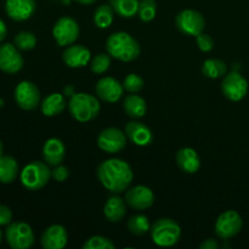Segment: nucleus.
Segmentation results:
<instances>
[{
  "label": "nucleus",
  "instance_id": "nucleus-1",
  "mask_svg": "<svg viewBox=\"0 0 249 249\" xmlns=\"http://www.w3.org/2000/svg\"><path fill=\"white\" fill-rule=\"evenodd\" d=\"M96 177L102 186L111 194H122L126 191L134 179L129 163L119 158L102 160L96 169Z\"/></svg>",
  "mask_w": 249,
  "mask_h": 249
},
{
  "label": "nucleus",
  "instance_id": "nucleus-2",
  "mask_svg": "<svg viewBox=\"0 0 249 249\" xmlns=\"http://www.w3.org/2000/svg\"><path fill=\"white\" fill-rule=\"evenodd\" d=\"M106 51L122 62H131L140 56L141 48L139 41L126 32H114L107 38Z\"/></svg>",
  "mask_w": 249,
  "mask_h": 249
},
{
  "label": "nucleus",
  "instance_id": "nucleus-3",
  "mask_svg": "<svg viewBox=\"0 0 249 249\" xmlns=\"http://www.w3.org/2000/svg\"><path fill=\"white\" fill-rule=\"evenodd\" d=\"M100 102L94 95L88 92H74L68 101L71 116L79 123H88L100 113Z\"/></svg>",
  "mask_w": 249,
  "mask_h": 249
},
{
  "label": "nucleus",
  "instance_id": "nucleus-4",
  "mask_svg": "<svg viewBox=\"0 0 249 249\" xmlns=\"http://www.w3.org/2000/svg\"><path fill=\"white\" fill-rule=\"evenodd\" d=\"M151 238L160 247H173L181 238V228L170 218L158 219L151 226Z\"/></svg>",
  "mask_w": 249,
  "mask_h": 249
},
{
  "label": "nucleus",
  "instance_id": "nucleus-5",
  "mask_svg": "<svg viewBox=\"0 0 249 249\" xmlns=\"http://www.w3.org/2000/svg\"><path fill=\"white\" fill-rule=\"evenodd\" d=\"M51 178V170L48 163L33 160L22 169L19 174L22 185L29 191H38L43 189Z\"/></svg>",
  "mask_w": 249,
  "mask_h": 249
},
{
  "label": "nucleus",
  "instance_id": "nucleus-6",
  "mask_svg": "<svg viewBox=\"0 0 249 249\" xmlns=\"http://www.w3.org/2000/svg\"><path fill=\"white\" fill-rule=\"evenodd\" d=\"M5 240L12 249H28L36 242L31 226L23 221H14L5 230Z\"/></svg>",
  "mask_w": 249,
  "mask_h": 249
},
{
  "label": "nucleus",
  "instance_id": "nucleus-7",
  "mask_svg": "<svg viewBox=\"0 0 249 249\" xmlns=\"http://www.w3.org/2000/svg\"><path fill=\"white\" fill-rule=\"evenodd\" d=\"M80 28L78 22L71 16H63L55 22L53 36L58 46L72 45L79 38Z\"/></svg>",
  "mask_w": 249,
  "mask_h": 249
},
{
  "label": "nucleus",
  "instance_id": "nucleus-8",
  "mask_svg": "<svg viewBox=\"0 0 249 249\" xmlns=\"http://www.w3.org/2000/svg\"><path fill=\"white\" fill-rule=\"evenodd\" d=\"M175 24H177L178 29L185 36H197L198 34L203 33V29L206 27V19H204L203 15L197 10L185 9L177 15Z\"/></svg>",
  "mask_w": 249,
  "mask_h": 249
},
{
  "label": "nucleus",
  "instance_id": "nucleus-9",
  "mask_svg": "<svg viewBox=\"0 0 249 249\" xmlns=\"http://www.w3.org/2000/svg\"><path fill=\"white\" fill-rule=\"evenodd\" d=\"M221 91L224 96L233 102H238L248 94V82L238 72H230L224 75L221 82Z\"/></svg>",
  "mask_w": 249,
  "mask_h": 249
},
{
  "label": "nucleus",
  "instance_id": "nucleus-10",
  "mask_svg": "<svg viewBox=\"0 0 249 249\" xmlns=\"http://www.w3.org/2000/svg\"><path fill=\"white\" fill-rule=\"evenodd\" d=\"M15 101L19 108L33 111L40 105V91L34 83L22 80L15 88Z\"/></svg>",
  "mask_w": 249,
  "mask_h": 249
},
{
  "label": "nucleus",
  "instance_id": "nucleus-11",
  "mask_svg": "<svg viewBox=\"0 0 249 249\" xmlns=\"http://www.w3.org/2000/svg\"><path fill=\"white\" fill-rule=\"evenodd\" d=\"M126 141L128 138L125 133L114 126L104 129L97 136V146L100 150L111 155L123 151L126 146Z\"/></svg>",
  "mask_w": 249,
  "mask_h": 249
},
{
  "label": "nucleus",
  "instance_id": "nucleus-12",
  "mask_svg": "<svg viewBox=\"0 0 249 249\" xmlns=\"http://www.w3.org/2000/svg\"><path fill=\"white\" fill-rule=\"evenodd\" d=\"M242 216L236 211H228L220 214L215 223V233L223 240L235 237L242 230Z\"/></svg>",
  "mask_w": 249,
  "mask_h": 249
},
{
  "label": "nucleus",
  "instance_id": "nucleus-13",
  "mask_svg": "<svg viewBox=\"0 0 249 249\" xmlns=\"http://www.w3.org/2000/svg\"><path fill=\"white\" fill-rule=\"evenodd\" d=\"M24 61L15 44L0 45V71L7 74H16L23 68Z\"/></svg>",
  "mask_w": 249,
  "mask_h": 249
},
{
  "label": "nucleus",
  "instance_id": "nucleus-14",
  "mask_svg": "<svg viewBox=\"0 0 249 249\" xmlns=\"http://www.w3.org/2000/svg\"><path fill=\"white\" fill-rule=\"evenodd\" d=\"M125 202L135 211H145L151 208L155 203V194L145 185H136L126 190Z\"/></svg>",
  "mask_w": 249,
  "mask_h": 249
},
{
  "label": "nucleus",
  "instance_id": "nucleus-15",
  "mask_svg": "<svg viewBox=\"0 0 249 249\" xmlns=\"http://www.w3.org/2000/svg\"><path fill=\"white\" fill-rule=\"evenodd\" d=\"M95 92L102 101L107 102V104H114V102H118L123 96V83L113 77H104L96 83Z\"/></svg>",
  "mask_w": 249,
  "mask_h": 249
},
{
  "label": "nucleus",
  "instance_id": "nucleus-16",
  "mask_svg": "<svg viewBox=\"0 0 249 249\" xmlns=\"http://www.w3.org/2000/svg\"><path fill=\"white\" fill-rule=\"evenodd\" d=\"M36 9V0H6L5 11L7 16L17 22L27 21L34 15Z\"/></svg>",
  "mask_w": 249,
  "mask_h": 249
},
{
  "label": "nucleus",
  "instance_id": "nucleus-17",
  "mask_svg": "<svg viewBox=\"0 0 249 249\" xmlns=\"http://www.w3.org/2000/svg\"><path fill=\"white\" fill-rule=\"evenodd\" d=\"M62 60L67 67L82 68L90 62L91 53L87 46L82 44H72V45L66 46L62 53Z\"/></svg>",
  "mask_w": 249,
  "mask_h": 249
},
{
  "label": "nucleus",
  "instance_id": "nucleus-18",
  "mask_svg": "<svg viewBox=\"0 0 249 249\" xmlns=\"http://www.w3.org/2000/svg\"><path fill=\"white\" fill-rule=\"evenodd\" d=\"M128 140H130L136 146H148L153 141L152 130L145 123L139 121L129 122L124 129Z\"/></svg>",
  "mask_w": 249,
  "mask_h": 249
},
{
  "label": "nucleus",
  "instance_id": "nucleus-19",
  "mask_svg": "<svg viewBox=\"0 0 249 249\" xmlns=\"http://www.w3.org/2000/svg\"><path fill=\"white\" fill-rule=\"evenodd\" d=\"M68 233L62 225H51L41 235V247L44 249H62L67 246Z\"/></svg>",
  "mask_w": 249,
  "mask_h": 249
},
{
  "label": "nucleus",
  "instance_id": "nucleus-20",
  "mask_svg": "<svg viewBox=\"0 0 249 249\" xmlns=\"http://www.w3.org/2000/svg\"><path fill=\"white\" fill-rule=\"evenodd\" d=\"M66 146L61 139L50 138L45 141L43 146V158L49 165L61 164L65 160Z\"/></svg>",
  "mask_w": 249,
  "mask_h": 249
},
{
  "label": "nucleus",
  "instance_id": "nucleus-21",
  "mask_svg": "<svg viewBox=\"0 0 249 249\" xmlns=\"http://www.w3.org/2000/svg\"><path fill=\"white\" fill-rule=\"evenodd\" d=\"M177 163L180 169L186 174H195L201 168V160L196 150L191 147H182L177 153Z\"/></svg>",
  "mask_w": 249,
  "mask_h": 249
},
{
  "label": "nucleus",
  "instance_id": "nucleus-22",
  "mask_svg": "<svg viewBox=\"0 0 249 249\" xmlns=\"http://www.w3.org/2000/svg\"><path fill=\"white\" fill-rule=\"evenodd\" d=\"M125 199L118 196V194H114L113 196L108 197L104 206V215L109 223H119L123 220L126 214Z\"/></svg>",
  "mask_w": 249,
  "mask_h": 249
},
{
  "label": "nucleus",
  "instance_id": "nucleus-23",
  "mask_svg": "<svg viewBox=\"0 0 249 249\" xmlns=\"http://www.w3.org/2000/svg\"><path fill=\"white\" fill-rule=\"evenodd\" d=\"M67 106L68 105L66 102L65 95L58 94V92H53V94L48 95L41 101L40 109L41 113L45 117H55L62 113Z\"/></svg>",
  "mask_w": 249,
  "mask_h": 249
},
{
  "label": "nucleus",
  "instance_id": "nucleus-24",
  "mask_svg": "<svg viewBox=\"0 0 249 249\" xmlns=\"http://www.w3.org/2000/svg\"><path fill=\"white\" fill-rule=\"evenodd\" d=\"M123 109L129 117L134 119L142 118L147 112V104L145 99L138 94H129L123 100Z\"/></svg>",
  "mask_w": 249,
  "mask_h": 249
},
{
  "label": "nucleus",
  "instance_id": "nucleus-25",
  "mask_svg": "<svg viewBox=\"0 0 249 249\" xmlns=\"http://www.w3.org/2000/svg\"><path fill=\"white\" fill-rule=\"evenodd\" d=\"M19 167L17 160L12 156H0V182L11 184L18 177Z\"/></svg>",
  "mask_w": 249,
  "mask_h": 249
},
{
  "label": "nucleus",
  "instance_id": "nucleus-26",
  "mask_svg": "<svg viewBox=\"0 0 249 249\" xmlns=\"http://www.w3.org/2000/svg\"><path fill=\"white\" fill-rule=\"evenodd\" d=\"M226 72H228V66L220 58H208L202 66V73L209 79H218L224 77Z\"/></svg>",
  "mask_w": 249,
  "mask_h": 249
},
{
  "label": "nucleus",
  "instance_id": "nucleus-27",
  "mask_svg": "<svg viewBox=\"0 0 249 249\" xmlns=\"http://www.w3.org/2000/svg\"><path fill=\"white\" fill-rule=\"evenodd\" d=\"M139 1L140 0H112L109 2L118 16L123 18H131L138 14Z\"/></svg>",
  "mask_w": 249,
  "mask_h": 249
},
{
  "label": "nucleus",
  "instance_id": "nucleus-28",
  "mask_svg": "<svg viewBox=\"0 0 249 249\" xmlns=\"http://www.w3.org/2000/svg\"><path fill=\"white\" fill-rule=\"evenodd\" d=\"M114 10L111 5H100L94 12V23L101 29H106L113 23Z\"/></svg>",
  "mask_w": 249,
  "mask_h": 249
},
{
  "label": "nucleus",
  "instance_id": "nucleus-29",
  "mask_svg": "<svg viewBox=\"0 0 249 249\" xmlns=\"http://www.w3.org/2000/svg\"><path fill=\"white\" fill-rule=\"evenodd\" d=\"M128 230L130 231V233L135 236H141L147 233L151 230V224L150 220L146 215L143 214H136L133 215L128 220Z\"/></svg>",
  "mask_w": 249,
  "mask_h": 249
},
{
  "label": "nucleus",
  "instance_id": "nucleus-30",
  "mask_svg": "<svg viewBox=\"0 0 249 249\" xmlns=\"http://www.w3.org/2000/svg\"><path fill=\"white\" fill-rule=\"evenodd\" d=\"M14 44L18 50H33L36 46V36L32 32L22 31L16 34L14 39Z\"/></svg>",
  "mask_w": 249,
  "mask_h": 249
},
{
  "label": "nucleus",
  "instance_id": "nucleus-31",
  "mask_svg": "<svg viewBox=\"0 0 249 249\" xmlns=\"http://www.w3.org/2000/svg\"><path fill=\"white\" fill-rule=\"evenodd\" d=\"M111 67V55L108 53H97L90 60V70L95 74H104Z\"/></svg>",
  "mask_w": 249,
  "mask_h": 249
},
{
  "label": "nucleus",
  "instance_id": "nucleus-32",
  "mask_svg": "<svg viewBox=\"0 0 249 249\" xmlns=\"http://www.w3.org/2000/svg\"><path fill=\"white\" fill-rule=\"evenodd\" d=\"M139 17L142 22H151L157 15V2L156 0H140L139 1Z\"/></svg>",
  "mask_w": 249,
  "mask_h": 249
},
{
  "label": "nucleus",
  "instance_id": "nucleus-33",
  "mask_svg": "<svg viewBox=\"0 0 249 249\" xmlns=\"http://www.w3.org/2000/svg\"><path fill=\"white\" fill-rule=\"evenodd\" d=\"M123 87L124 90H126L130 94H138L145 87V82H143V78L140 77L139 74L135 73H130V74L126 75L123 80Z\"/></svg>",
  "mask_w": 249,
  "mask_h": 249
},
{
  "label": "nucleus",
  "instance_id": "nucleus-34",
  "mask_svg": "<svg viewBox=\"0 0 249 249\" xmlns=\"http://www.w3.org/2000/svg\"><path fill=\"white\" fill-rule=\"evenodd\" d=\"M114 243L105 236H92L83 245V249H113Z\"/></svg>",
  "mask_w": 249,
  "mask_h": 249
},
{
  "label": "nucleus",
  "instance_id": "nucleus-35",
  "mask_svg": "<svg viewBox=\"0 0 249 249\" xmlns=\"http://www.w3.org/2000/svg\"><path fill=\"white\" fill-rule=\"evenodd\" d=\"M197 46L203 53H209L214 49V39L209 34L201 33L196 36Z\"/></svg>",
  "mask_w": 249,
  "mask_h": 249
},
{
  "label": "nucleus",
  "instance_id": "nucleus-36",
  "mask_svg": "<svg viewBox=\"0 0 249 249\" xmlns=\"http://www.w3.org/2000/svg\"><path fill=\"white\" fill-rule=\"evenodd\" d=\"M68 177H70V170L65 165L58 164L51 170V178L57 182H63Z\"/></svg>",
  "mask_w": 249,
  "mask_h": 249
},
{
  "label": "nucleus",
  "instance_id": "nucleus-37",
  "mask_svg": "<svg viewBox=\"0 0 249 249\" xmlns=\"http://www.w3.org/2000/svg\"><path fill=\"white\" fill-rule=\"evenodd\" d=\"M12 211L7 206L4 204H0V226L9 225L10 223H12Z\"/></svg>",
  "mask_w": 249,
  "mask_h": 249
},
{
  "label": "nucleus",
  "instance_id": "nucleus-38",
  "mask_svg": "<svg viewBox=\"0 0 249 249\" xmlns=\"http://www.w3.org/2000/svg\"><path fill=\"white\" fill-rule=\"evenodd\" d=\"M219 248V243L216 242L215 240L213 238H207L206 241L199 245V249H218Z\"/></svg>",
  "mask_w": 249,
  "mask_h": 249
},
{
  "label": "nucleus",
  "instance_id": "nucleus-39",
  "mask_svg": "<svg viewBox=\"0 0 249 249\" xmlns=\"http://www.w3.org/2000/svg\"><path fill=\"white\" fill-rule=\"evenodd\" d=\"M6 34H7L6 24H5V22L0 18V43L6 38Z\"/></svg>",
  "mask_w": 249,
  "mask_h": 249
},
{
  "label": "nucleus",
  "instance_id": "nucleus-40",
  "mask_svg": "<svg viewBox=\"0 0 249 249\" xmlns=\"http://www.w3.org/2000/svg\"><path fill=\"white\" fill-rule=\"evenodd\" d=\"M74 1L79 2V4H83V5H91L94 4L96 0H74Z\"/></svg>",
  "mask_w": 249,
  "mask_h": 249
},
{
  "label": "nucleus",
  "instance_id": "nucleus-41",
  "mask_svg": "<svg viewBox=\"0 0 249 249\" xmlns=\"http://www.w3.org/2000/svg\"><path fill=\"white\" fill-rule=\"evenodd\" d=\"M2 151H4V145H2L1 140H0V156L2 155Z\"/></svg>",
  "mask_w": 249,
  "mask_h": 249
},
{
  "label": "nucleus",
  "instance_id": "nucleus-42",
  "mask_svg": "<svg viewBox=\"0 0 249 249\" xmlns=\"http://www.w3.org/2000/svg\"><path fill=\"white\" fill-rule=\"evenodd\" d=\"M4 104H5V102H4V100H2V99H0V108H1V107L4 106Z\"/></svg>",
  "mask_w": 249,
  "mask_h": 249
},
{
  "label": "nucleus",
  "instance_id": "nucleus-43",
  "mask_svg": "<svg viewBox=\"0 0 249 249\" xmlns=\"http://www.w3.org/2000/svg\"><path fill=\"white\" fill-rule=\"evenodd\" d=\"M2 242V231L0 230V243Z\"/></svg>",
  "mask_w": 249,
  "mask_h": 249
},
{
  "label": "nucleus",
  "instance_id": "nucleus-44",
  "mask_svg": "<svg viewBox=\"0 0 249 249\" xmlns=\"http://www.w3.org/2000/svg\"><path fill=\"white\" fill-rule=\"evenodd\" d=\"M108 1H112V0H108Z\"/></svg>",
  "mask_w": 249,
  "mask_h": 249
}]
</instances>
